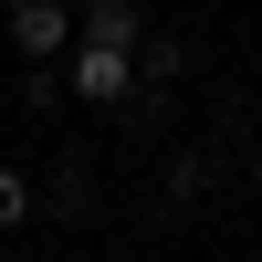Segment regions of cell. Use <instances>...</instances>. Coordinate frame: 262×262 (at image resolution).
<instances>
[{"label":"cell","mask_w":262,"mask_h":262,"mask_svg":"<svg viewBox=\"0 0 262 262\" xmlns=\"http://www.w3.org/2000/svg\"><path fill=\"white\" fill-rule=\"evenodd\" d=\"M63 84H74V105L116 116V105L137 95V42H74V53H63Z\"/></svg>","instance_id":"cell-1"},{"label":"cell","mask_w":262,"mask_h":262,"mask_svg":"<svg viewBox=\"0 0 262 262\" xmlns=\"http://www.w3.org/2000/svg\"><path fill=\"white\" fill-rule=\"evenodd\" d=\"M0 32H11L21 63H63V53H74V0H21Z\"/></svg>","instance_id":"cell-2"},{"label":"cell","mask_w":262,"mask_h":262,"mask_svg":"<svg viewBox=\"0 0 262 262\" xmlns=\"http://www.w3.org/2000/svg\"><path fill=\"white\" fill-rule=\"evenodd\" d=\"M74 42H147V11L137 0H95V11H74Z\"/></svg>","instance_id":"cell-3"},{"label":"cell","mask_w":262,"mask_h":262,"mask_svg":"<svg viewBox=\"0 0 262 262\" xmlns=\"http://www.w3.org/2000/svg\"><path fill=\"white\" fill-rule=\"evenodd\" d=\"M42 221V189L21 179V168H0V242H11V231H32Z\"/></svg>","instance_id":"cell-4"},{"label":"cell","mask_w":262,"mask_h":262,"mask_svg":"<svg viewBox=\"0 0 262 262\" xmlns=\"http://www.w3.org/2000/svg\"><path fill=\"white\" fill-rule=\"evenodd\" d=\"M179 74H189V53H179V42H158V32H147V42H137V84H147V95H168Z\"/></svg>","instance_id":"cell-5"},{"label":"cell","mask_w":262,"mask_h":262,"mask_svg":"<svg viewBox=\"0 0 262 262\" xmlns=\"http://www.w3.org/2000/svg\"><path fill=\"white\" fill-rule=\"evenodd\" d=\"M168 200H179V210L210 200V147H200V158H168Z\"/></svg>","instance_id":"cell-6"},{"label":"cell","mask_w":262,"mask_h":262,"mask_svg":"<svg viewBox=\"0 0 262 262\" xmlns=\"http://www.w3.org/2000/svg\"><path fill=\"white\" fill-rule=\"evenodd\" d=\"M252 179H262V126H252Z\"/></svg>","instance_id":"cell-7"},{"label":"cell","mask_w":262,"mask_h":262,"mask_svg":"<svg viewBox=\"0 0 262 262\" xmlns=\"http://www.w3.org/2000/svg\"><path fill=\"white\" fill-rule=\"evenodd\" d=\"M252 84H262V42H252Z\"/></svg>","instance_id":"cell-8"},{"label":"cell","mask_w":262,"mask_h":262,"mask_svg":"<svg viewBox=\"0 0 262 262\" xmlns=\"http://www.w3.org/2000/svg\"><path fill=\"white\" fill-rule=\"evenodd\" d=\"M11 11H21V0H0V21H11Z\"/></svg>","instance_id":"cell-9"}]
</instances>
